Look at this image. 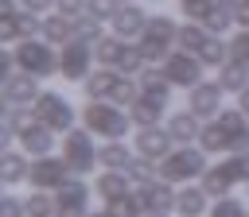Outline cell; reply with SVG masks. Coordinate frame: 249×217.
Instances as JSON below:
<instances>
[{
    "label": "cell",
    "instance_id": "1",
    "mask_svg": "<svg viewBox=\"0 0 249 217\" xmlns=\"http://www.w3.org/2000/svg\"><path fill=\"white\" fill-rule=\"evenodd\" d=\"M82 124H86L89 132H97L101 140H121V136L128 132L132 116H128V108H121V105H113V101H89V105L82 108Z\"/></svg>",
    "mask_w": 249,
    "mask_h": 217
},
{
    "label": "cell",
    "instance_id": "2",
    "mask_svg": "<svg viewBox=\"0 0 249 217\" xmlns=\"http://www.w3.org/2000/svg\"><path fill=\"white\" fill-rule=\"evenodd\" d=\"M202 174H206V151L202 147L179 143L171 155L160 159V178L163 182H191V178H202Z\"/></svg>",
    "mask_w": 249,
    "mask_h": 217
},
{
    "label": "cell",
    "instance_id": "3",
    "mask_svg": "<svg viewBox=\"0 0 249 217\" xmlns=\"http://www.w3.org/2000/svg\"><path fill=\"white\" fill-rule=\"evenodd\" d=\"M136 43H140V50H144L148 62H163L171 54V46H179V23L167 19V16H152L148 27H144V35Z\"/></svg>",
    "mask_w": 249,
    "mask_h": 217
},
{
    "label": "cell",
    "instance_id": "4",
    "mask_svg": "<svg viewBox=\"0 0 249 217\" xmlns=\"http://www.w3.org/2000/svg\"><path fill=\"white\" fill-rule=\"evenodd\" d=\"M16 66L23 70V74H35V78H51L54 70H58V54H54V43H35V39H23L16 50Z\"/></svg>",
    "mask_w": 249,
    "mask_h": 217
},
{
    "label": "cell",
    "instance_id": "5",
    "mask_svg": "<svg viewBox=\"0 0 249 217\" xmlns=\"http://www.w3.org/2000/svg\"><path fill=\"white\" fill-rule=\"evenodd\" d=\"M66 140H62V159H66V167L74 170V174H89L93 167H97V147H93V140H89V128H70V132H62Z\"/></svg>",
    "mask_w": 249,
    "mask_h": 217
},
{
    "label": "cell",
    "instance_id": "6",
    "mask_svg": "<svg viewBox=\"0 0 249 217\" xmlns=\"http://www.w3.org/2000/svg\"><path fill=\"white\" fill-rule=\"evenodd\" d=\"M163 78L171 81V85H187V89H195L198 81H202V58L198 54H191V50H171L167 58H163Z\"/></svg>",
    "mask_w": 249,
    "mask_h": 217
},
{
    "label": "cell",
    "instance_id": "7",
    "mask_svg": "<svg viewBox=\"0 0 249 217\" xmlns=\"http://www.w3.org/2000/svg\"><path fill=\"white\" fill-rule=\"evenodd\" d=\"M35 116H39L47 128H54V132H70V128H74V105H70L62 93H54V89L39 93V101H35Z\"/></svg>",
    "mask_w": 249,
    "mask_h": 217
},
{
    "label": "cell",
    "instance_id": "8",
    "mask_svg": "<svg viewBox=\"0 0 249 217\" xmlns=\"http://www.w3.org/2000/svg\"><path fill=\"white\" fill-rule=\"evenodd\" d=\"M97 54H93V46L89 43H82V39H70L66 46H62V54H58V74L66 78V81H86L93 70H89V62H93Z\"/></svg>",
    "mask_w": 249,
    "mask_h": 217
},
{
    "label": "cell",
    "instance_id": "9",
    "mask_svg": "<svg viewBox=\"0 0 249 217\" xmlns=\"http://www.w3.org/2000/svg\"><path fill=\"white\" fill-rule=\"evenodd\" d=\"M54 202H58L54 217H89V209H86V202H89V186L82 182V174H70V178L54 190Z\"/></svg>",
    "mask_w": 249,
    "mask_h": 217
},
{
    "label": "cell",
    "instance_id": "10",
    "mask_svg": "<svg viewBox=\"0 0 249 217\" xmlns=\"http://www.w3.org/2000/svg\"><path fill=\"white\" fill-rule=\"evenodd\" d=\"M74 170L66 167V159H54V155H39L35 163H31V186L35 190H58L66 178H70Z\"/></svg>",
    "mask_w": 249,
    "mask_h": 217
},
{
    "label": "cell",
    "instance_id": "11",
    "mask_svg": "<svg viewBox=\"0 0 249 217\" xmlns=\"http://www.w3.org/2000/svg\"><path fill=\"white\" fill-rule=\"evenodd\" d=\"M136 155H148V159H163V155H171L175 151V136L167 132V128H160V124H152V128H136Z\"/></svg>",
    "mask_w": 249,
    "mask_h": 217
},
{
    "label": "cell",
    "instance_id": "12",
    "mask_svg": "<svg viewBox=\"0 0 249 217\" xmlns=\"http://www.w3.org/2000/svg\"><path fill=\"white\" fill-rule=\"evenodd\" d=\"M16 140H19V147H23L27 155H35V159H39V155H51V147H54V128H47V124L31 112V120L19 128V136H16Z\"/></svg>",
    "mask_w": 249,
    "mask_h": 217
},
{
    "label": "cell",
    "instance_id": "13",
    "mask_svg": "<svg viewBox=\"0 0 249 217\" xmlns=\"http://www.w3.org/2000/svg\"><path fill=\"white\" fill-rule=\"evenodd\" d=\"M214 120H218L230 151H249V116H245L241 108H222Z\"/></svg>",
    "mask_w": 249,
    "mask_h": 217
},
{
    "label": "cell",
    "instance_id": "14",
    "mask_svg": "<svg viewBox=\"0 0 249 217\" xmlns=\"http://www.w3.org/2000/svg\"><path fill=\"white\" fill-rule=\"evenodd\" d=\"M222 85L218 81H198L195 89H191V97H187V108L191 112H198L202 120H210V116H218L222 112Z\"/></svg>",
    "mask_w": 249,
    "mask_h": 217
},
{
    "label": "cell",
    "instance_id": "15",
    "mask_svg": "<svg viewBox=\"0 0 249 217\" xmlns=\"http://www.w3.org/2000/svg\"><path fill=\"white\" fill-rule=\"evenodd\" d=\"M4 101L8 105H35L39 101V78L35 74H8L4 78Z\"/></svg>",
    "mask_w": 249,
    "mask_h": 217
},
{
    "label": "cell",
    "instance_id": "16",
    "mask_svg": "<svg viewBox=\"0 0 249 217\" xmlns=\"http://www.w3.org/2000/svg\"><path fill=\"white\" fill-rule=\"evenodd\" d=\"M148 12L144 8H136V4H121V12L109 19L113 23V35H121V39H140L144 35V27H148Z\"/></svg>",
    "mask_w": 249,
    "mask_h": 217
},
{
    "label": "cell",
    "instance_id": "17",
    "mask_svg": "<svg viewBox=\"0 0 249 217\" xmlns=\"http://www.w3.org/2000/svg\"><path fill=\"white\" fill-rule=\"evenodd\" d=\"M35 31H43V19H35V12H16V16H4V23H0V39L4 43L35 39Z\"/></svg>",
    "mask_w": 249,
    "mask_h": 217
},
{
    "label": "cell",
    "instance_id": "18",
    "mask_svg": "<svg viewBox=\"0 0 249 217\" xmlns=\"http://www.w3.org/2000/svg\"><path fill=\"white\" fill-rule=\"evenodd\" d=\"M140 202H144V209H148V213H171V209H175V202H179V194L171 190V182L156 178V182L140 186Z\"/></svg>",
    "mask_w": 249,
    "mask_h": 217
},
{
    "label": "cell",
    "instance_id": "19",
    "mask_svg": "<svg viewBox=\"0 0 249 217\" xmlns=\"http://www.w3.org/2000/svg\"><path fill=\"white\" fill-rule=\"evenodd\" d=\"M117 81H121V70L117 66H97L82 85H86V97L89 101H109L113 89H117Z\"/></svg>",
    "mask_w": 249,
    "mask_h": 217
},
{
    "label": "cell",
    "instance_id": "20",
    "mask_svg": "<svg viewBox=\"0 0 249 217\" xmlns=\"http://www.w3.org/2000/svg\"><path fill=\"white\" fill-rule=\"evenodd\" d=\"M128 186H132L128 170H101V174H97V182H93V190H97V198H101V202H117V198L132 194Z\"/></svg>",
    "mask_w": 249,
    "mask_h": 217
},
{
    "label": "cell",
    "instance_id": "21",
    "mask_svg": "<svg viewBox=\"0 0 249 217\" xmlns=\"http://www.w3.org/2000/svg\"><path fill=\"white\" fill-rule=\"evenodd\" d=\"M167 132L175 136V143H191V140H198L202 136V116L198 112H175L171 120H167Z\"/></svg>",
    "mask_w": 249,
    "mask_h": 217
},
{
    "label": "cell",
    "instance_id": "22",
    "mask_svg": "<svg viewBox=\"0 0 249 217\" xmlns=\"http://www.w3.org/2000/svg\"><path fill=\"white\" fill-rule=\"evenodd\" d=\"M218 85H222L226 93H241V89L249 85V62L230 58L226 66H218Z\"/></svg>",
    "mask_w": 249,
    "mask_h": 217
},
{
    "label": "cell",
    "instance_id": "23",
    "mask_svg": "<svg viewBox=\"0 0 249 217\" xmlns=\"http://www.w3.org/2000/svg\"><path fill=\"white\" fill-rule=\"evenodd\" d=\"M140 97H148V101H156V105H167L171 81L163 78V70H144V74H140Z\"/></svg>",
    "mask_w": 249,
    "mask_h": 217
},
{
    "label": "cell",
    "instance_id": "24",
    "mask_svg": "<svg viewBox=\"0 0 249 217\" xmlns=\"http://www.w3.org/2000/svg\"><path fill=\"white\" fill-rule=\"evenodd\" d=\"M233 170L226 167V163H218V167H206V174H202V190L210 194V198H226L230 190H233Z\"/></svg>",
    "mask_w": 249,
    "mask_h": 217
},
{
    "label": "cell",
    "instance_id": "25",
    "mask_svg": "<svg viewBox=\"0 0 249 217\" xmlns=\"http://www.w3.org/2000/svg\"><path fill=\"white\" fill-rule=\"evenodd\" d=\"M206 43H210V31H206V23H202V19H187V23H179V50L198 54Z\"/></svg>",
    "mask_w": 249,
    "mask_h": 217
},
{
    "label": "cell",
    "instance_id": "26",
    "mask_svg": "<svg viewBox=\"0 0 249 217\" xmlns=\"http://www.w3.org/2000/svg\"><path fill=\"white\" fill-rule=\"evenodd\" d=\"M128 163H132V155L121 140H109L105 147H97V167L101 170H128Z\"/></svg>",
    "mask_w": 249,
    "mask_h": 217
},
{
    "label": "cell",
    "instance_id": "27",
    "mask_svg": "<svg viewBox=\"0 0 249 217\" xmlns=\"http://www.w3.org/2000/svg\"><path fill=\"white\" fill-rule=\"evenodd\" d=\"M0 174H4V186H16V182L31 178V163H27V151H4Z\"/></svg>",
    "mask_w": 249,
    "mask_h": 217
},
{
    "label": "cell",
    "instance_id": "28",
    "mask_svg": "<svg viewBox=\"0 0 249 217\" xmlns=\"http://www.w3.org/2000/svg\"><path fill=\"white\" fill-rule=\"evenodd\" d=\"M206 202H210V194H206L202 186H183L175 209H179V217H202V213H206Z\"/></svg>",
    "mask_w": 249,
    "mask_h": 217
},
{
    "label": "cell",
    "instance_id": "29",
    "mask_svg": "<svg viewBox=\"0 0 249 217\" xmlns=\"http://www.w3.org/2000/svg\"><path fill=\"white\" fill-rule=\"evenodd\" d=\"M43 39L54 43V46H66V43L74 39V19L62 16V12H58V16H47V19H43Z\"/></svg>",
    "mask_w": 249,
    "mask_h": 217
},
{
    "label": "cell",
    "instance_id": "30",
    "mask_svg": "<svg viewBox=\"0 0 249 217\" xmlns=\"http://www.w3.org/2000/svg\"><path fill=\"white\" fill-rule=\"evenodd\" d=\"M124 46H128V39H121V35H105V39L93 43V54H97L101 66H117L121 54H124Z\"/></svg>",
    "mask_w": 249,
    "mask_h": 217
},
{
    "label": "cell",
    "instance_id": "31",
    "mask_svg": "<svg viewBox=\"0 0 249 217\" xmlns=\"http://www.w3.org/2000/svg\"><path fill=\"white\" fill-rule=\"evenodd\" d=\"M128 116H132V124H136V128H152V124H160L163 105H156V101H148V97H136V101H132V108H128Z\"/></svg>",
    "mask_w": 249,
    "mask_h": 217
},
{
    "label": "cell",
    "instance_id": "32",
    "mask_svg": "<svg viewBox=\"0 0 249 217\" xmlns=\"http://www.w3.org/2000/svg\"><path fill=\"white\" fill-rule=\"evenodd\" d=\"M198 58H202V66H226L233 58V50H230V43L222 35H210V43L198 50Z\"/></svg>",
    "mask_w": 249,
    "mask_h": 217
},
{
    "label": "cell",
    "instance_id": "33",
    "mask_svg": "<svg viewBox=\"0 0 249 217\" xmlns=\"http://www.w3.org/2000/svg\"><path fill=\"white\" fill-rule=\"evenodd\" d=\"M160 163L156 159H148V155H132V163H128V178L132 182H140V186H148V182H156L160 174Z\"/></svg>",
    "mask_w": 249,
    "mask_h": 217
},
{
    "label": "cell",
    "instance_id": "34",
    "mask_svg": "<svg viewBox=\"0 0 249 217\" xmlns=\"http://www.w3.org/2000/svg\"><path fill=\"white\" fill-rule=\"evenodd\" d=\"M105 209H109L113 217H144V213H148L144 202H140V194H124V198H117V202H105Z\"/></svg>",
    "mask_w": 249,
    "mask_h": 217
},
{
    "label": "cell",
    "instance_id": "35",
    "mask_svg": "<svg viewBox=\"0 0 249 217\" xmlns=\"http://www.w3.org/2000/svg\"><path fill=\"white\" fill-rule=\"evenodd\" d=\"M198 147H202L206 155H214V151H230V143H226V136H222V128H218V120H210V124H202V136H198Z\"/></svg>",
    "mask_w": 249,
    "mask_h": 217
},
{
    "label": "cell",
    "instance_id": "36",
    "mask_svg": "<svg viewBox=\"0 0 249 217\" xmlns=\"http://www.w3.org/2000/svg\"><path fill=\"white\" fill-rule=\"evenodd\" d=\"M74 39H82V43H97V39H105L101 35V19H93V16H78L74 19Z\"/></svg>",
    "mask_w": 249,
    "mask_h": 217
},
{
    "label": "cell",
    "instance_id": "37",
    "mask_svg": "<svg viewBox=\"0 0 249 217\" xmlns=\"http://www.w3.org/2000/svg\"><path fill=\"white\" fill-rule=\"evenodd\" d=\"M136 97H140V85H136L128 74H121V81H117V89H113V97H109V101H113V105H121V108H132V101H136Z\"/></svg>",
    "mask_w": 249,
    "mask_h": 217
},
{
    "label": "cell",
    "instance_id": "38",
    "mask_svg": "<svg viewBox=\"0 0 249 217\" xmlns=\"http://www.w3.org/2000/svg\"><path fill=\"white\" fill-rule=\"evenodd\" d=\"M54 209H58V202L47 198L43 190H35V194L27 198V217H54Z\"/></svg>",
    "mask_w": 249,
    "mask_h": 217
},
{
    "label": "cell",
    "instance_id": "39",
    "mask_svg": "<svg viewBox=\"0 0 249 217\" xmlns=\"http://www.w3.org/2000/svg\"><path fill=\"white\" fill-rule=\"evenodd\" d=\"M210 217H249L245 213V205L237 202V198H214V205H210Z\"/></svg>",
    "mask_w": 249,
    "mask_h": 217
},
{
    "label": "cell",
    "instance_id": "40",
    "mask_svg": "<svg viewBox=\"0 0 249 217\" xmlns=\"http://www.w3.org/2000/svg\"><path fill=\"white\" fill-rule=\"evenodd\" d=\"M202 23H206V31H210V35H226V31H230V23H233V12H230V8H214Z\"/></svg>",
    "mask_w": 249,
    "mask_h": 217
},
{
    "label": "cell",
    "instance_id": "41",
    "mask_svg": "<svg viewBox=\"0 0 249 217\" xmlns=\"http://www.w3.org/2000/svg\"><path fill=\"white\" fill-rule=\"evenodd\" d=\"M144 62H148V58H144V50H140V43H136V46H124V54H121V62H117V70L132 78V74H136V70H140Z\"/></svg>",
    "mask_w": 249,
    "mask_h": 217
},
{
    "label": "cell",
    "instance_id": "42",
    "mask_svg": "<svg viewBox=\"0 0 249 217\" xmlns=\"http://www.w3.org/2000/svg\"><path fill=\"white\" fill-rule=\"evenodd\" d=\"M121 12V0H89L86 4V16H93V19H113Z\"/></svg>",
    "mask_w": 249,
    "mask_h": 217
},
{
    "label": "cell",
    "instance_id": "43",
    "mask_svg": "<svg viewBox=\"0 0 249 217\" xmlns=\"http://www.w3.org/2000/svg\"><path fill=\"white\" fill-rule=\"evenodd\" d=\"M226 167L233 170L237 182H249V151H233V155L226 159Z\"/></svg>",
    "mask_w": 249,
    "mask_h": 217
},
{
    "label": "cell",
    "instance_id": "44",
    "mask_svg": "<svg viewBox=\"0 0 249 217\" xmlns=\"http://www.w3.org/2000/svg\"><path fill=\"white\" fill-rule=\"evenodd\" d=\"M179 4H183V16L191 19H206L214 12V0H179Z\"/></svg>",
    "mask_w": 249,
    "mask_h": 217
},
{
    "label": "cell",
    "instance_id": "45",
    "mask_svg": "<svg viewBox=\"0 0 249 217\" xmlns=\"http://www.w3.org/2000/svg\"><path fill=\"white\" fill-rule=\"evenodd\" d=\"M0 217H27V202L16 198V194H4V202H0Z\"/></svg>",
    "mask_w": 249,
    "mask_h": 217
},
{
    "label": "cell",
    "instance_id": "46",
    "mask_svg": "<svg viewBox=\"0 0 249 217\" xmlns=\"http://www.w3.org/2000/svg\"><path fill=\"white\" fill-rule=\"evenodd\" d=\"M230 50H233V58H241V62H249V27H241L233 39H230Z\"/></svg>",
    "mask_w": 249,
    "mask_h": 217
},
{
    "label": "cell",
    "instance_id": "47",
    "mask_svg": "<svg viewBox=\"0 0 249 217\" xmlns=\"http://www.w3.org/2000/svg\"><path fill=\"white\" fill-rule=\"evenodd\" d=\"M86 4H89V0H54V8H58L62 16H70V19L86 16Z\"/></svg>",
    "mask_w": 249,
    "mask_h": 217
},
{
    "label": "cell",
    "instance_id": "48",
    "mask_svg": "<svg viewBox=\"0 0 249 217\" xmlns=\"http://www.w3.org/2000/svg\"><path fill=\"white\" fill-rule=\"evenodd\" d=\"M19 8H23V12L43 16V12H51V8H54V0H19Z\"/></svg>",
    "mask_w": 249,
    "mask_h": 217
},
{
    "label": "cell",
    "instance_id": "49",
    "mask_svg": "<svg viewBox=\"0 0 249 217\" xmlns=\"http://www.w3.org/2000/svg\"><path fill=\"white\" fill-rule=\"evenodd\" d=\"M233 19H237L241 27H249V0H237V8H233Z\"/></svg>",
    "mask_w": 249,
    "mask_h": 217
},
{
    "label": "cell",
    "instance_id": "50",
    "mask_svg": "<svg viewBox=\"0 0 249 217\" xmlns=\"http://www.w3.org/2000/svg\"><path fill=\"white\" fill-rule=\"evenodd\" d=\"M237 108H241V112H245V116H249V85H245V89H241V93H237Z\"/></svg>",
    "mask_w": 249,
    "mask_h": 217
},
{
    "label": "cell",
    "instance_id": "51",
    "mask_svg": "<svg viewBox=\"0 0 249 217\" xmlns=\"http://www.w3.org/2000/svg\"><path fill=\"white\" fill-rule=\"evenodd\" d=\"M0 12H4V16H16V12H23V8H16V0H0Z\"/></svg>",
    "mask_w": 249,
    "mask_h": 217
},
{
    "label": "cell",
    "instance_id": "52",
    "mask_svg": "<svg viewBox=\"0 0 249 217\" xmlns=\"http://www.w3.org/2000/svg\"><path fill=\"white\" fill-rule=\"evenodd\" d=\"M214 8H230V12H233V8H237V0H214Z\"/></svg>",
    "mask_w": 249,
    "mask_h": 217
},
{
    "label": "cell",
    "instance_id": "53",
    "mask_svg": "<svg viewBox=\"0 0 249 217\" xmlns=\"http://www.w3.org/2000/svg\"><path fill=\"white\" fill-rule=\"evenodd\" d=\"M89 217H113V213H109V209H101V213H89Z\"/></svg>",
    "mask_w": 249,
    "mask_h": 217
},
{
    "label": "cell",
    "instance_id": "54",
    "mask_svg": "<svg viewBox=\"0 0 249 217\" xmlns=\"http://www.w3.org/2000/svg\"><path fill=\"white\" fill-rule=\"evenodd\" d=\"M144 217H171V213H144Z\"/></svg>",
    "mask_w": 249,
    "mask_h": 217
},
{
    "label": "cell",
    "instance_id": "55",
    "mask_svg": "<svg viewBox=\"0 0 249 217\" xmlns=\"http://www.w3.org/2000/svg\"><path fill=\"white\" fill-rule=\"evenodd\" d=\"M121 4H124V0H121Z\"/></svg>",
    "mask_w": 249,
    "mask_h": 217
}]
</instances>
